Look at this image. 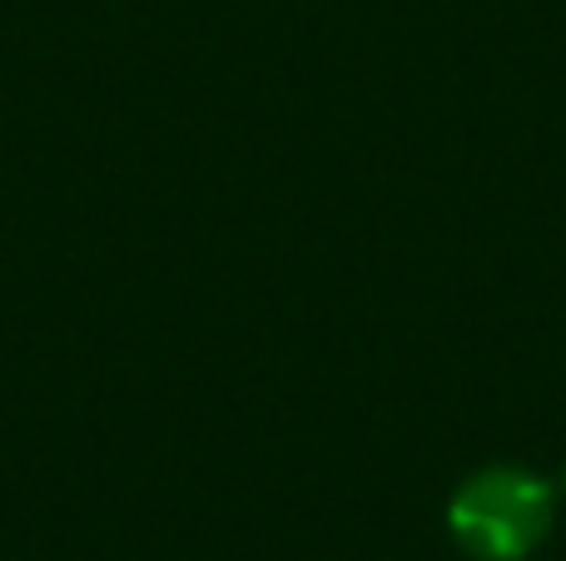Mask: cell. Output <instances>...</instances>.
Instances as JSON below:
<instances>
[{
    "instance_id": "6da1fadb",
    "label": "cell",
    "mask_w": 566,
    "mask_h": 561,
    "mask_svg": "<svg viewBox=\"0 0 566 561\" xmlns=\"http://www.w3.org/2000/svg\"><path fill=\"white\" fill-rule=\"evenodd\" d=\"M557 517V487L527 467H482L452 493L448 527L478 561H522L542 547Z\"/></svg>"
}]
</instances>
